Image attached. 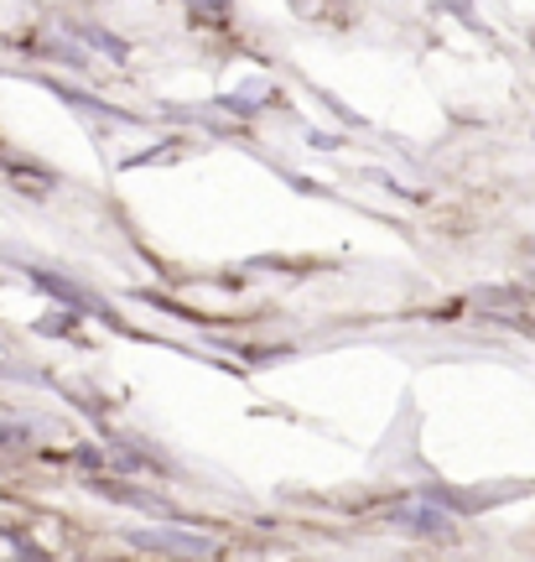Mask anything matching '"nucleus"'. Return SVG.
<instances>
[{
    "label": "nucleus",
    "mask_w": 535,
    "mask_h": 562,
    "mask_svg": "<svg viewBox=\"0 0 535 562\" xmlns=\"http://www.w3.org/2000/svg\"><path fill=\"white\" fill-rule=\"evenodd\" d=\"M390 521L406 526V531H453L447 510H436V501H406L390 510Z\"/></svg>",
    "instance_id": "nucleus-1"
},
{
    "label": "nucleus",
    "mask_w": 535,
    "mask_h": 562,
    "mask_svg": "<svg viewBox=\"0 0 535 562\" xmlns=\"http://www.w3.org/2000/svg\"><path fill=\"white\" fill-rule=\"evenodd\" d=\"M130 542L140 547H157V552H198V558H208L214 552V542L208 537H193V531H130Z\"/></svg>",
    "instance_id": "nucleus-2"
},
{
    "label": "nucleus",
    "mask_w": 535,
    "mask_h": 562,
    "mask_svg": "<svg viewBox=\"0 0 535 562\" xmlns=\"http://www.w3.org/2000/svg\"><path fill=\"white\" fill-rule=\"evenodd\" d=\"M104 495H115V501H125V505H136V510H151V516H178L167 501H157V495H146V490H125V484H110L104 480L100 484Z\"/></svg>",
    "instance_id": "nucleus-3"
},
{
    "label": "nucleus",
    "mask_w": 535,
    "mask_h": 562,
    "mask_svg": "<svg viewBox=\"0 0 535 562\" xmlns=\"http://www.w3.org/2000/svg\"><path fill=\"white\" fill-rule=\"evenodd\" d=\"M73 32H83V37L94 42V47H100V53H110V58H125V42L104 37V32H94V26H73Z\"/></svg>",
    "instance_id": "nucleus-4"
}]
</instances>
